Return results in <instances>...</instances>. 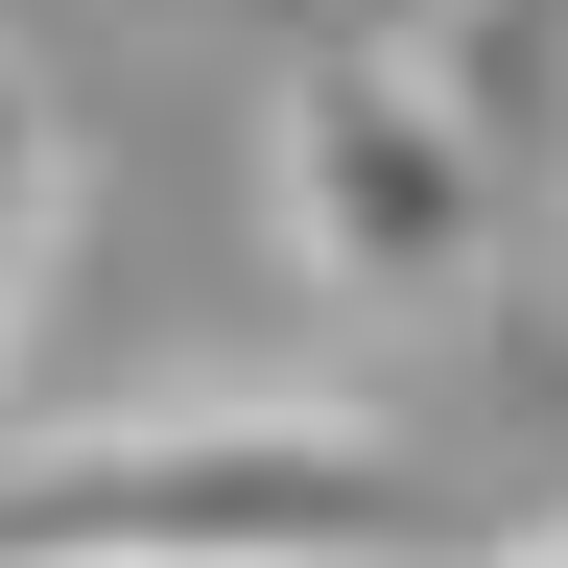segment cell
Segmentation results:
<instances>
[{
    "label": "cell",
    "mask_w": 568,
    "mask_h": 568,
    "mask_svg": "<svg viewBox=\"0 0 568 568\" xmlns=\"http://www.w3.org/2000/svg\"><path fill=\"white\" fill-rule=\"evenodd\" d=\"M48 237H71V119H48V71L0 48V355H24V308H48Z\"/></svg>",
    "instance_id": "cell-3"
},
{
    "label": "cell",
    "mask_w": 568,
    "mask_h": 568,
    "mask_svg": "<svg viewBox=\"0 0 568 568\" xmlns=\"http://www.w3.org/2000/svg\"><path fill=\"white\" fill-rule=\"evenodd\" d=\"M497 568H568V521H521V545H497Z\"/></svg>",
    "instance_id": "cell-4"
},
{
    "label": "cell",
    "mask_w": 568,
    "mask_h": 568,
    "mask_svg": "<svg viewBox=\"0 0 568 568\" xmlns=\"http://www.w3.org/2000/svg\"><path fill=\"white\" fill-rule=\"evenodd\" d=\"M0 568H450L379 403H119L0 450Z\"/></svg>",
    "instance_id": "cell-1"
},
{
    "label": "cell",
    "mask_w": 568,
    "mask_h": 568,
    "mask_svg": "<svg viewBox=\"0 0 568 568\" xmlns=\"http://www.w3.org/2000/svg\"><path fill=\"white\" fill-rule=\"evenodd\" d=\"M261 190H284V261L355 284V308H474L497 284V142L450 119V71H426L403 24H355L284 71V119H261Z\"/></svg>",
    "instance_id": "cell-2"
}]
</instances>
